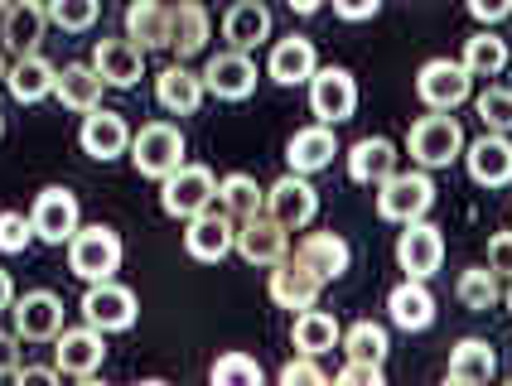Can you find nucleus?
I'll use <instances>...</instances> for the list:
<instances>
[{
    "instance_id": "f704fd0d",
    "label": "nucleus",
    "mask_w": 512,
    "mask_h": 386,
    "mask_svg": "<svg viewBox=\"0 0 512 386\" xmlns=\"http://www.w3.org/2000/svg\"><path fill=\"white\" fill-rule=\"evenodd\" d=\"M213 203H218L232 222H242L266 208V189L256 184L252 174H228V179H218V198H213Z\"/></svg>"
},
{
    "instance_id": "6e6552de",
    "label": "nucleus",
    "mask_w": 512,
    "mask_h": 386,
    "mask_svg": "<svg viewBox=\"0 0 512 386\" xmlns=\"http://www.w3.org/2000/svg\"><path fill=\"white\" fill-rule=\"evenodd\" d=\"M266 213L276 222H285L290 232H300V227H310L314 213H319V193H314L310 174H281L271 189H266Z\"/></svg>"
},
{
    "instance_id": "c756f323",
    "label": "nucleus",
    "mask_w": 512,
    "mask_h": 386,
    "mask_svg": "<svg viewBox=\"0 0 512 386\" xmlns=\"http://www.w3.org/2000/svg\"><path fill=\"white\" fill-rule=\"evenodd\" d=\"M203 44H208V10L199 0L170 5V54L184 63V58L203 54Z\"/></svg>"
},
{
    "instance_id": "20e7f679",
    "label": "nucleus",
    "mask_w": 512,
    "mask_h": 386,
    "mask_svg": "<svg viewBox=\"0 0 512 386\" xmlns=\"http://www.w3.org/2000/svg\"><path fill=\"white\" fill-rule=\"evenodd\" d=\"M131 165L145 179H165L184 165V131L170 126V121H150L131 136Z\"/></svg>"
},
{
    "instance_id": "2eb2a0df",
    "label": "nucleus",
    "mask_w": 512,
    "mask_h": 386,
    "mask_svg": "<svg viewBox=\"0 0 512 386\" xmlns=\"http://www.w3.org/2000/svg\"><path fill=\"white\" fill-rule=\"evenodd\" d=\"M464 165H469L474 184L503 189V184H512V140L503 131H484L474 145H464Z\"/></svg>"
},
{
    "instance_id": "3c124183",
    "label": "nucleus",
    "mask_w": 512,
    "mask_h": 386,
    "mask_svg": "<svg viewBox=\"0 0 512 386\" xmlns=\"http://www.w3.org/2000/svg\"><path fill=\"white\" fill-rule=\"evenodd\" d=\"M15 300V285H10V271H0V309H10Z\"/></svg>"
},
{
    "instance_id": "de8ad7c7",
    "label": "nucleus",
    "mask_w": 512,
    "mask_h": 386,
    "mask_svg": "<svg viewBox=\"0 0 512 386\" xmlns=\"http://www.w3.org/2000/svg\"><path fill=\"white\" fill-rule=\"evenodd\" d=\"M469 15H474L479 25H498V20L512 15V0H469Z\"/></svg>"
},
{
    "instance_id": "58836bf2",
    "label": "nucleus",
    "mask_w": 512,
    "mask_h": 386,
    "mask_svg": "<svg viewBox=\"0 0 512 386\" xmlns=\"http://www.w3.org/2000/svg\"><path fill=\"white\" fill-rule=\"evenodd\" d=\"M208 377H213V386H261L266 382L261 362L247 358V353H223V358L208 367Z\"/></svg>"
},
{
    "instance_id": "f257e3e1",
    "label": "nucleus",
    "mask_w": 512,
    "mask_h": 386,
    "mask_svg": "<svg viewBox=\"0 0 512 386\" xmlns=\"http://www.w3.org/2000/svg\"><path fill=\"white\" fill-rule=\"evenodd\" d=\"M435 208V184L426 169H397L377 184V218L382 222H416Z\"/></svg>"
},
{
    "instance_id": "72a5a7b5",
    "label": "nucleus",
    "mask_w": 512,
    "mask_h": 386,
    "mask_svg": "<svg viewBox=\"0 0 512 386\" xmlns=\"http://www.w3.org/2000/svg\"><path fill=\"white\" fill-rule=\"evenodd\" d=\"M498 372V353L488 348L484 338H464L455 343V353H450V367H445V377L459 386H474V382H488Z\"/></svg>"
},
{
    "instance_id": "4d7b16f0",
    "label": "nucleus",
    "mask_w": 512,
    "mask_h": 386,
    "mask_svg": "<svg viewBox=\"0 0 512 386\" xmlns=\"http://www.w3.org/2000/svg\"><path fill=\"white\" fill-rule=\"evenodd\" d=\"M5 5H10V0H0V10H5Z\"/></svg>"
},
{
    "instance_id": "49530a36",
    "label": "nucleus",
    "mask_w": 512,
    "mask_h": 386,
    "mask_svg": "<svg viewBox=\"0 0 512 386\" xmlns=\"http://www.w3.org/2000/svg\"><path fill=\"white\" fill-rule=\"evenodd\" d=\"M377 10H382V0H334V15L348 20V25H363V20H372Z\"/></svg>"
},
{
    "instance_id": "a878e982",
    "label": "nucleus",
    "mask_w": 512,
    "mask_h": 386,
    "mask_svg": "<svg viewBox=\"0 0 512 386\" xmlns=\"http://www.w3.org/2000/svg\"><path fill=\"white\" fill-rule=\"evenodd\" d=\"M334 155H339V140H334V126H324V121L295 131L285 145V165L295 174H319L324 165H334Z\"/></svg>"
},
{
    "instance_id": "412c9836",
    "label": "nucleus",
    "mask_w": 512,
    "mask_h": 386,
    "mask_svg": "<svg viewBox=\"0 0 512 386\" xmlns=\"http://www.w3.org/2000/svg\"><path fill=\"white\" fill-rule=\"evenodd\" d=\"M295 261H300V266H310L314 276L329 285V280H343V276H348V261H353V251H348V242H343L339 232H310V237H300Z\"/></svg>"
},
{
    "instance_id": "423d86ee",
    "label": "nucleus",
    "mask_w": 512,
    "mask_h": 386,
    "mask_svg": "<svg viewBox=\"0 0 512 386\" xmlns=\"http://www.w3.org/2000/svg\"><path fill=\"white\" fill-rule=\"evenodd\" d=\"M469 92H474V73L459 58H430L416 73V97L430 111H455L459 102H469Z\"/></svg>"
},
{
    "instance_id": "6ab92c4d",
    "label": "nucleus",
    "mask_w": 512,
    "mask_h": 386,
    "mask_svg": "<svg viewBox=\"0 0 512 386\" xmlns=\"http://www.w3.org/2000/svg\"><path fill=\"white\" fill-rule=\"evenodd\" d=\"M10 314H15V333L29 343H54L63 333V300L49 290H29L25 300H15Z\"/></svg>"
},
{
    "instance_id": "4c0bfd02",
    "label": "nucleus",
    "mask_w": 512,
    "mask_h": 386,
    "mask_svg": "<svg viewBox=\"0 0 512 386\" xmlns=\"http://www.w3.org/2000/svg\"><path fill=\"white\" fill-rule=\"evenodd\" d=\"M343 353L348 358H363V362H387V329L372 324V319H358L353 329H343Z\"/></svg>"
},
{
    "instance_id": "a18cd8bd",
    "label": "nucleus",
    "mask_w": 512,
    "mask_h": 386,
    "mask_svg": "<svg viewBox=\"0 0 512 386\" xmlns=\"http://www.w3.org/2000/svg\"><path fill=\"white\" fill-rule=\"evenodd\" d=\"M488 271L498 280H512V232H498L488 242Z\"/></svg>"
},
{
    "instance_id": "f03ea898",
    "label": "nucleus",
    "mask_w": 512,
    "mask_h": 386,
    "mask_svg": "<svg viewBox=\"0 0 512 386\" xmlns=\"http://www.w3.org/2000/svg\"><path fill=\"white\" fill-rule=\"evenodd\" d=\"M406 150H411V160L421 169H445L464 155V131H459V121L450 111H430V116H421L411 126Z\"/></svg>"
},
{
    "instance_id": "2f4dec72",
    "label": "nucleus",
    "mask_w": 512,
    "mask_h": 386,
    "mask_svg": "<svg viewBox=\"0 0 512 386\" xmlns=\"http://www.w3.org/2000/svg\"><path fill=\"white\" fill-rule=\"evenodd\" d=\"M126 39L141 49H170V5L165 0H131L126 5Z\"/></svg>"
},
{
    "instance_id": "9b49d317",
    "label": "nucleus",
    "mask_w": 512,
    "mask_h": 386,
    "mask_svg": "<svg viewBox=\"0 0 512 386\" xmlns=\"http://www.w3.org/2000/svg\"><path fill=\"white\" fill-rule=\"evenodd\" d=\"M440 261H445V237H440V227L426 218L406 222V232L397 237V266L401 271L411 280H430L440 271Z\"/></svg>"
},
{
    "instance_id": "37998d69",
    "label": "nucleus",
    "mask_w": 512,
    "mask_h": 386,
    "mask_svg": "<svg viewBox=\"0 0 512 386\" xmlns=\"http://www.w3.org/2000/svg\"><path fill=\"white\" fill-rule=\"evenodd\" d=\"M276 377H281V386H324V382H329V372H324L310 353H295V358L285 362Z\"/></svg>"
},
{
    "instance_id": "39448f33",
    "label": "nucleus",
    "mask_w": 512,
    "mask_h": 386,
    "mask_svg": "<svg viewBox=\"0 0 512 386\" xmlns=\"http://www.w3.org/2000/svg\"><path fill=\"white\" fill-rule=\"evenodd\" d=\"M213 198H218V179H213L208 165H179L174 174L160 179V208H165L170 218L189 222L194 213H203Z\"/></svg>"
},
{
    "instance_id": "f8f14e48",
    "label": "nucleus",
    "mask_w": 512,
    "mask_h": 386,
    "mask_svg": "<svg viewBox=\"0 0 512 386\" xmlns=\"http://www.w3.org/2000/svg\"><path fill=\"white\" fill-rule=\"evenodd\" d=\"M203 87L218 97V102H247L256 92V63L242 49H223L203 63Z\"/></svg>"
},
{
    "instance_id": "4468645a",
    "label": "nucleus",
    "mask_w": 512,
    "mask_h": 386,
    "mask_svg": "<svg viewBox=\"0 0 512 386\" xmlns=\"http://www.w3.org/2000/svg\"><path fill=\"white\" fill-rule=\"evenodd\" d=\"M78 198L68 189H44L34 198V208H29V222H34V237L39 242H49V247H63L73 232H78Z\"/></svg>"
},
{
    "instance_id": "ea45409f",
    "label": "nucleus",
    "mask_w": 512,
    "mask_h": 386,
    "mask_svg": "<svg viewBox=\"0 0 512 386\" xmlns=\"http://www.w3.org/2000/svg\"><path fill=\"white\" fill-rule=\"evenodd\" d=\"M44 10H49V20L58 29H68V34H83V29L97 25V10H102V0H44Z\"/></svg>"
},
{
    "instance_id": "f3484780",
    "label": "nucleus",
    "mask_w": 512,
    "mask_h": 386,
    "mask_svg": "<svg viewBox=\"0 0 512 386\" xmlns=\"http://www.w3.org/2000/svg\"><path fill=\"white\" fill-rule=\"evenodd\" d=\"M92 68H97V78L107 87H136L145 73V49L136 39H97V49H92Z\"/></svg>"
},
{
    "instance_id": "09e8293b",
    "label": "nucleus",
    "mask_w": 512,
    "mask_h": 386,
    "mask_svg": "<svg viewBox=\"0 0 512 386\" xmlns=\"http://www.w3.org/2000/svg\"><path fill=\"white\" fill-rule=\"evenodd\" d=\"M15 343H20V333L0 329V377H10V372L20 367V348H15Z\"/></svg>"
},
{
    "instance_id": "393cba45",
    "label": "nucleus",
    "mask_w": 512,
    "mask_h": 386,
    "mask_svg": "<svg viewBox=\"0 0 512 386\" xmlns=\"http://www.w3.org/2000/svg\"><path fill=\"white\" fill-rule=\"evenodd\" d=\"M314 68H319V54H314L310 39L290 34V39H281V44H271V58H266L271 83L300 87V83H310V78H314Z\"/></svg>"
},
{
    "instance_id": "e433bc0d",
    "label": "nucleus",
    "mask_w": 512,
    "mask_h": 386,
    "mask_svg": "<svg viewBox=\"0 0 512 386\" xmlns=\"http://www.w3.org/2000/svg\"><path fill=\"white\" fill-rule=\"evenodd\" d=\"M455 295L464 309L484 314V309H493V304L503 300V285H498V276H493L488 266H469V271L455 280Z\"/></svg>"
},
{
    "instance_id": "a211bd4d",
    "label": "nucleus",
    "mask_w": 512,
    "mask_h": 386,
    "mask_svg": "<svg viewBox=\"0 0 512 386\" xmlns=\"http://www.w3.org/2000/svg\"><path fill=\"white\" fill-rule=\"evenodd\" d=\"M78 145H83L92 160H116V155H126L131 150V126L107 107H92L83 111V131H78Z\"/></svg>"
},
{
    "instance_id": "bb28decb",
    "label": "nucleus",
    "mask_w": 512,
    "mask_h": 386,
    "mask_svg": "<svg viewBox=\"0 0 512 386\" xmlns=\"http://www.w3.org/2000/svg\"><path fill=\"white\" fill-rule=\"evenodd\" d=\"M387 314H392V324L406 333H421L435 324V295L426 290V280H401L392 285V295H387Z\"/></svg>"
},
{
    "instance_id": "7ed1b4c3",
    "label": "nucleus",
    "mask_w": 512,
    "mask_h": 386,
    "mask_svg": "<svg viewBox=\"0 0 512 386\" xmlns=\"http://www.w3.org/2000/svg\"><path fill=\"white\" fill-rule=\"evenodd\" d=\"M68 271L78 280H112L121 271V237H116L112 227H78L73 237H68Z\"/></svg>"
},
{
    "instance_id": "5701e85b",
    "label": "nucleus",
    "mask_w": 512,
    "mask_h": 386,
    "mask_svg": "<svg viewBox=\"0 0 512 386\" xmlns=\"http://www.w3.org/2000/svg\"><path fill=\"white\" fill-rule=\"evenodd\" d=\"M319 290H324V280L314 276L310 266H300L295 256L271 266V300L281 309H310V304H319Z\"/></svg>"
},
{
    "instance_id": "6e6d98bb",
    "label": "nucleus",
    "mask_w": 512,
    "mask_h": 386,
    "mask_svg": "<svg viewBox=\"0 0 512 386\" xmlns=\"http://www.w3.org/2000/svg\"><path fill=\"white\" fill-rule=\"evenodd\" d=\"M0 136H5V116H0Z\"/></svg>"
},
{
    "instance_id": "603ef678",
    "label": "nucleus",
    "mask_w": 512,
    "mask_h": 386,
    "mask_svg": "<svg viewBox=\"0 0 512 386\" xmlns=\"http://www.w3.org/2000/svg\"><path fill=\"white\" fill-rule=\"evenodd\" d=\"M285 5H290V10H295V15H314V10H319V5H324V0H285Z\"/></svg>"
},
{
    "instance_id": "a19ab883",
    "label": "nucleus",
    "mask_w": 512,
    "mask_h": 386,
    "mask_svg": "<svg viewBox=\"0 0 512 386\" xmlns=\"http://www.w3.org/2000/svg\"><path fill=\"white\" fill-rule=\"evenodd\" d=\"M474 111H479L484 131H503V136H512V87H488V92H479Z\"/></svg>"
},
{
    "instance_id": "8fccbe9b",
    "label": "nucleus",
    "mask_w": 512,
    "mask_h": 386,
    "mask_svg": "<svg viewBox=\"0 0 512 386\" xmlns=\"http://www.w3.org/2000/svg\"><path fill=\"white\" fill-rule=\"evenodd\" d=\"M10 377H15V382L25 386V382H58L63 372H58V367H15Z\"/></svg>"
},
{
    "instance_id": "9d476101",
    "label": "nucleus",
    "mask_w": 512,
    "mask_h": 386,
    "mask_svg": "<svg viewBox=\"0 0 512 386\" xmlns=\"http://www.w3.org/2000/svg\"><path fill=\"white\" fill-rule=\"evenodd\" d=\"M310 111L324 126H339L358 111V83L348 68H314L310 78Z\"/></svg>"
},
{
    "instance_id": "79ce46f5",
    "label": "nucleus",
    "mask_w": 512,
    "mask_h": 386,
    "mask_svg": "<svg viewBox=\"0 0 512 386\" xmlns=\"http://www.w3.org/2000/svg\"><path fill=\"white\" fill-rule=\"evenodd\" d=\"M34 242V222L25 213H15V208H5L0 213V251L5 256H15V251H25Z\"/></svg>"
},
{
    "instance_id": "1a4fd4ad",
    "label": "nucleus",
    "mask_w": 512,
    "mask_h": 386,
    "mask_svg": "<svg viewBox=\"0 0 512 386\" xmlns=\"http://www.w3.org/2000/svg\"><path fill=\"white\" fill-rule=\"evenodd\" d=\"M136 295L126 290V285H116V280H92L83 295V319L92 324V329L102 333H121L136 324Z\"/></svg>"
},
{
    "instance_id": "aec40b11",
    "label": "nucleus",
    "mask_w": 512,
    "mask_h": 386,
    "mask_svg": "<svg viewBox=\"0 0 512 386\" xmlns=\"http://www.w3.org/2000/svg\"><path fill=\"white\" fill-rule=\"evenodd\" d=\"M44 25H49V10H44L39 0H10V5L0 10V34H5V49L15 58L39 49Z\"/></svg>"
},
{
    "instance_id": "ddd939ff",
    "label": "nucleus",
    "mask_w": 512,
    "mask_h": 386,
    "mask_svg": "<svg viewBox=\"0 0 512 386\" xmlns=\"http://www.w3.org/2000/svg\"><path fill=\"white\" fill-rule=\"evenodd\" d=\"M184 251H189L194 261H223L228 251H237V222H232L218 203H208L203 213H194V218H189Z\"/></svg>"
},
{
    "instance_id": "864d4df0",
    "label": "nucleus",
    "mask_w": 512,
    "mask_h": 386,
    "mask_svg": "<svg viewBox=\"0 0 512 386\" xmlns=\"http://www.w3.org/2000/svg\"><path fill=\"white\" fill-rule=\"evenodd\" d=\"M503 300H508V314H512V285H508V295H503Z\"/></svg>"
},
{
    "instance_id": "c9c22d12",
    "label": "nucleus",
    "mask_w": 512,
    "mask_h": 386,
    "mask_svg": "<svg viewBox=\"0 0 512 386\" xmlns=\"http://www.w3.org/2000/svg\"><path fill=\"white\" fill-rule=\"evenodd\" d=\"M474 78H498L503 68H508V44L484 29V34H474V39H464V58H459Z\"/></svg>"
},
{
    "instance_id": "4be33fe9",
    "label": "nucleus",
    "mask_w": 512,
    "mask_h": 386,
    "mask_svg": "<svg viewBox=\"0 0 512 386\" xmlns=\"http://www.w3.org/2000/svg\"><path fill=\"white\" fill-rule=\"evenodd\" d=\"M54 83H58V68L44 54H20L15 68H5V87H10V97L20 107H34V102L54 97Z\"/></svg>"
},
{
    "instance_id": "7c9ffc66",
    "label": "nucleus",
    "mask_w": 512,
    "mask_h": 386,
    "mask_svg": "<svg viewBox=\"0 0 512 386\" xmlns=\"http://www.w3.org/2000/svg\"><path fill=\"white\" fill-rule=\"evenodd\" d=\"M339 319L334 314H324V309H300L295 314V329H290V343H295V353H310V358H324V353H334L339 348Z\"/></svg>"
},
{
    "instance_id": "cd10ccee",
    "label": "nucleus",
    "mask_w": 512,
    "mask_h": 386,
    "mask_svg": "<svg viewBox=\"0 0 512 386\" xmlns=\"http://www.w3.org/2000/svg\"><path fill=\"white\" fill-rule=\"evenodd\" d=\"M223 39H228V49L252 54L256 44L271 39V10L261 0H237L228 15H223Z\"/></svg>"
},
{
    "instance_id": "5fc2aeb1",
    "label": "nucleus",
    "mask_w": 512,
    "mask_h": 386,
    "mask_svg": "<svg viewBox=\"0 0 512 386\" xmlns=\"http://www.w3.org/2000/svg\"><path fill=\"white\" fill-rule=\"evenodd\" d=\"M0 83H5V58H0Z\"/></svg>"
},
{
    "instance_id": "b1692460",
    "label": "nucleus",
    "mask_w": 512,
    "mask_h": 386,
    "mask_svg": "<svg viewBox=\"0 0 512 386\" xmlns=\"http://www.w3.org/2000/svg\"><path fill=\"white\" fill-rule=\"evenodd\" d=\"M203 97H208L203 73H189L184 63H170V68L155 78V102L170 111V116H194V111L203 107Z\"/></svg>"
},
{
    "instance_id": "c85d7f7f",
    "label": "nucleus",
    "mask_w": 512,
    "mask_h": 386,
    "mask_svg": "<svg viewBox=\"0 0 512 386\" xmlns=\"http://www.w3.org/2000/svg\"><path fill=\"white\" fill-rule=\"evenodd\" d=\"M397 145L387 136H363L348 150V179L353 184H382L387 174H397Z\"/></svg>"
},
{
    "instance_id": "dca6fc26",
    "label": "nucleus",
    "mask_w": 512,
    "mask_h": 386,
    "mask_svg": "<svg viewBox=\"0 0 512 386\" xmlns=\"http://www.w3.org/2000/svg\"><path fill=\"white\" fill-rule=\"evenodd\" d=\"M102 358H107V343H102V329H92V324L63 329L54 338V367L63 377H92Z\"/></svg>"
},
{
    "instance_id": "473e14b6",
    "label": "nucleus",
    "mask_w": 512,
    "mask_h": 386,
    "mask_svg": "<svg viewBox=\"0 0 512 386\" xmlns=\"http://www.w3.org/2000/svg\"><path fill=\"white\" fill-rule=\"evenodd\" d=\"M102 78H97V68L92 63H68V68H58V83H54V97L63 102L68 111H92L102 107Z\"/></svg>"
},
{
    "instance_id": "c03bdc74",
    "label": "nucleus",
    "mask_w": 512,
    "mask_h": 386,
    "mask_svg": "<svg viewBox=\"0 0 512 386\" xmlns=\"http://www.w3.org/2000/svg\"><path fill=\"white\" fill-rule=\"evenodd\" d=\"M334 382H339V386H382V382H387V372H382V362L348 358V367H343Z\"/></svg>"
},
{
    "instance_id": "0eeeda50",
    "label": "nucleus",
    "mask_w": 512,
    "mask_h": 386,
    "mask_svg": "<svg viewBox=\"0 0 512 386\" xmlns=\"http://www.w3.org/2000/svg\"><path fill=\"white\" fill-rule=\"evenodd\" d=\"M237 256L247 261V266H276L290 256V227L276 222L266 208L252 213V218L237 222Z\"/></svg>"
}]
</instances>
